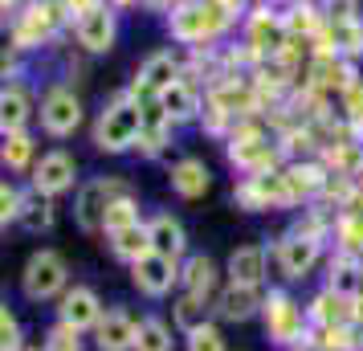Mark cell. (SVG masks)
<instances>
[{
    "label": "cell",
    "mask_w": 363,
    "mask_h": 351,
    "mask_svg": "<svg viewBox=\"0 0 363 351\" xmlns=\"http://www.w3.org/2000/svg\"><path fill=\"white\" fill-rule=\"evenodd\" d=\"M139 131H143V99L135 90H118L94 123V147L102 155H123L139 147Z\"/></svg>",
    "instance_id": "obj_1"
},
{
    "label": "cell",
    "mask_w": 363,
    "mask_h": 351,
    "mask_svg": "<svg viewBox=\"0 0 363 351\" xmlns=\"http://www.w3.org/2000/svg\"><path fill=\"white\" fill-rule=\"evenodd\" d=\"M229 25L233 21L225 17V9L216 0H176L172 13H167V33H172V41H180L188 50L213 45Z\"/></svg>",
    "instance_id": "obj_2"
},
{
    "label": "cell",
    "mask_w": 363,
    "mask_h": 351,
    "mask_svg": "<svg viewBox=\"0 0 363 351\" xmlns=\"http://www.w3.org/2000/svg\"><path fill=\"white\" fill-rule=\"evenodd\" d=\"M225 160H229L241 176H265V172L278 167V147L269 143V135H265L257 123L241 118V123L233 127V135L225 139Z\"/></svg>",
    "instance_id": "obj_3"
},
{
    "label": "cell",
    "mask_w": 363,
    "mask_h": 351,
    "mask_svg": "<svg viewBox=\"0 0 363 351\" xmlns=\"http://www.w3.org/2000/svg\"><path fill=\"white\" fill-rule=\"evenodd\" d=\"M262 323H265V339L278 343V347H302V339H311V315L286 290H265Z\"/></svg>",
    "instance_id": "obj_4"
},
{
    "label": "cell",
    "mask_w": 363,
    "mask_h": 351,
    "mask_svg": "<svg viewBox=\"0 0 363 351\" xmlns=\"http://www.w3.org/2000/svg\"><path fill=\"white\" fill-rule=\"evenodd\" d=\"M69 290V266L57 250H37L25 269H21V294L29 302H50L62 299Z\"/></svg>",
    "instance_id": "obj_5"
},
{
    "label": "cell",
    "mask_w": 363,
    "mask_h": 351,
    "mask_svg": "<svg viewBox=\"0 0 363 351\" xmlns=\"http://www.w3.org/2000/svg\"><path fill=\"white\" fill-rule=\"evenodd\" d=\"M62 4L57 0H41V4H25L13 21V50H37V45H50L57 29H62Z\"/></svg>",
    "instance_id": "obj_6"
},
{
    "label": "cell",
    "mask_w": 363,
    "mask_h": 351,
    "mask_svg": "<svg viewBox=\"0 0 363 351\" xmlns=\"http://www.w3.org/2000/svg\"><path fill=\"white\" fill-rule=\"evenodd\" d=\"M274 262H278V269H281L286 282H302V278H311V269L323 262V241L290 229V233L278 237V245H274Z\"/></svg>",
    "instance_id": "obj_7"
},
{
    "label": "cell",
    "mask_w": 363,
    "mask_h": 351,
    "mask_svg": "<svg viewBox=\"0 0 363 351\" xmlns=\"http://www.w3.org/2000/svg\"><path fill=\"white\" fill-rule=\"evenodd\" d=\"M233 201L245 213H265V208H290L294 196L281 180V172H265V176H241L233 188Z\"/></svg>",
    "instance_id": "obj_8"
},
{
    "label": "cell",
    "mask_w": 363,
    "mask_h": 351,
    "mask_svg": "<svg viewBox=\"0 0 363 351\" xmlns=\"http://www.w3.org/2000/svg\"><path fill=\"white\" fill-rule=\"evenodd\" d=\"M123 192H131V188L123 184V180H90V184L78 188V201H74V221H78V229L82 233H102V221H106V208L115 196Z\"/></svg>",
    "instance_id": "obj_9"
},
{
    "label": "cell",
    "mask_w": 363,
    "mask_h": 351,
    "mask_svg": "<svg viewBox=\"0 0 363 351\" xmlns=\"http://www.w3.org/2000/svg\"><path fill=\"white\" fill-rule=\"evenodd\" d=\"M78 127H82V99L62 82L50 86L41 99V131L53 139H69Z\"/></svg>",
    "instance_id": "obj_10"
},
{
    "label": "cell",
    "mask_w": 363,
    "mask_h": 351,
    "mask_svg": "<svg viewBox=\"0 0 363 351\" xmlns=\"http://www.w3.org/2000/svg\"><path fill=\"white\" fill-rule=\"evenodd\" d=\"M74 37H78V45L86 53H111L118 41V9L115 4H94L90 13L74 21Z\"/></svg>",
    "instance_id": "obj_11"
},
{
    "label": "cell",
    "mask_w": 363,
    "mask_h": 351,
    "mask_svg": "<svg viewBox=\"0 0 363 351\" xmlns=\"http://www.w3.org/2000/svg\"><path fill=\"white\" fill-rule=\"evenodd\" d=\"M102 299H99V290L94 286H82V282H74L57 299V323H66V327H74V331H94L99 327V318H102Z\"/></svg>",
    "instance_id": "obj_12"
},
{
    "label": "cell",
    "mask_w": 363,
    "mask_h": 351,
    "mask_svg": "<svg viewBox=\"0 0 363 351\" xmlns=\"http://www.w3.org/2000/svg\"><path fill=\"white\" fill-rule=\"evenodd\" d=\"M180 78H184V62H180V57H176L172 50H155L147 62L139 66V74H135L131 90H135V94H139L143 102H147V99H160L167 86L180 82Z\"/></svg>",
    "instance_id": "obj_13"
},
{
    "label": "cell",
    "mask_w": 363,
    "mask_h": 351,
    "mask_svg": "<svg viewBox=\"0 0 363 351\" xmlns=\"http://www.w3.org/2000/svg\"><path fill=\"white\" fill-rule=\"evenodd\" d=\"M131 282H135V290L147 294V299H167V294L180 286V262H172L164 253H147L143 262L131 266Z\"/></svg>",
    "instance_id": "obj_14"
},
{
    "label": "cell",
    "mask_w": 363,
    "mask_h": 351,
    "mask_svg": "<svg viewBox=\"0 0 363 351\" xmlns=\"http://www.w3.org/2000/svg\"><path fill=\"white\" fill-rule=\"evenodd\" d=\"M74 184H78V160L69 151H45L33 164V192H41V196H62Z\"/></svg>",
    "instance_id": "obj_15"
},
{
    "label": "cell",
    "mask_w": 363,
    "mask_h": 351,
    "mask_svg": "<svg viewBox=\"0 0 363 351\" xmlns=\"http://www.w3.org/2000/svg\"><path fill=\"white\" fill-rule=\"evenodd\" d=\"M318 41H323L318 53H339L347 62H359L363 57V17L359 13H335V17H327V29H323Z\"/></svg>",
    "instance_id": "obj_16"
},
{
    "label": "cell",
    "mask_w": 363,
    "mask_h": 351,
    "mask_svg": "<svg viewBox=\"0 0 363 351\" xmlns=\"http://www.w3.org/2000/svg\"><path fill=\"white\" fill-rule=\"evenodd\" d=\"M281 180L290 188V196L298 201H318V196H327L330 180H335V172L327 164H318V160H290V164L281 167Z\"/></svg>",
    "instance_id": "obj_17"
},
{
    "label": "cell",
    "mask_w": 363,
    "mask_h": 351,
    "mask_svg": "<svg viewBox=\"0 0 363 351\" xmlns=\"http://www.w3.org/2000/svg\"><path fill=\"white\" fill-rule=\"evenodd\" d=\"M262 302H265L262 286L225 282L220 294H216V302H213V311H216V318H225V323H249L253 315H262Z\"/></svg>",
    "instance_id": "obj_18"
},
{
    "label": "cell",
    "mask_w": 363,
    "mask_h": 351,
    "mask_svg": "<svg viewBox=\"0 0 363 351\" xmlns=\"http://www.w3.org/2000/svg\"><path fill=\"white\" fill-rule=\"evenodd\" d=\"M135 339H139V323L123 306L102 311L99 327H94V347L99 351H135Z\"/></svg>",
    "instance_id": "obj_19"
},
{
    "label": "cell",
    "mask_w": 363,
    "mask_h": 351,
    "mask_svg": "<svg viewBox=\"0 0 363 351\" xmlns=\"http://www.w3.org/2000/svg\"><path fill=\"white\" fill-rule=\"evenodd\" d=\"M172 135H176V123L167 118V111L155 99L143 102V131H139V155L147 160H160L167 147H172Z\"/></svg>",
    "instance_id": "obj_20"
},
{
    "label": "cell",
    "mask_w": 363,
    "mask_h": 351,
    "mask_svg": "<svg viewBox=\"0 0 363 351\" xmlns=\"http://www.w3.org/2000/svg\"><path fill=\"white\" fill-rule=\"evenodd\" d=\"M180 290L184 294H196L204 302H216L220 294V269L208 253H192V257H184L180 266Z\"/></svg>",
    "instance_id": "obj_21"
},
{
    "label": "cell",
    "mask_w": 363,
    "mask_h": 351,
    "mask_svg": "<svg viewBox=\"0 0 363 351\" xmlns=\"http://www.w3.org/2000/svg\"><path fill=\"white\" fill-rule=\"evenodd\" d=\"M269 274V250L265 245H237L225 262V278L237 286H265Z\"/></svg>",
    "instance_id": "obj_22"
},
{
    "label": "cell",
    "mask_w": 363,
    "mask_h": 351,
    "mask_svg": "<svg viewBox=\"0 0 363 351\" xmlns=\"http://www.w3.org/2000/svg\"><path fill=\"white\" fill-rule=\"evenodd\" d=\"M155 102H160V106L167 111V118H172V123L180 127V123H196V118L204 115V102H208V99H200L196 82H192V78L184 74L180 82H172Z\"/></svg>",
    "instance_id": "obj_23"
},
{
    "label": "cell",
    "mask_w": 363,
    "mask_h": 351,
    "mask_svg": "<svg viewBox=\"0 0 363 351\" xmlns=\"http://www.w3.org/2000/svg\"><path fill=\"white\" fill-rule=\"evenodd\" d=\"M167 184H172V192H176L180 201H200V196L213 188V172H208V164H204V160H196V155H184V160H176V164H172V172H167Z\"/></svg>",
    "instance_id": "obj_24"
},
{
    "label": "cell",
    "mask_w": 363,
    "mask_h": 351,
    "mask_svg": "<svg viewBox=\"0 0 363 351\" xmlns=\"http://www.w3.org/2000/svg\"><path fill=\"white\" fill-rule=\"evenodd\" d=\"M147 233H151V253H164L172 262H180L188 253V233H184V225L172 213H155L147 221Z\"/></svg>",
    "instance_id": "obj_25"
},
{
    "label": "cell",
    "mask_w": 363,
    "mask_h": 351,
    "mask_svg": "<svg viewBox=\"0 0 363 351\" xmlns=\"http://www.w3.org/2000/svg\"><path fill=\"white\" fill-rule=\"evenodd\" d=\"M33 118V102H29V90L21 82H4L0 90V131L4 135H17L29 127Z\"/></svg>",
    "instance_id": "obj_26"
},
{
    "label": "cell",
    "mask_w": 363,
    "mask_h": 351,
    "mask_svg": "<svg viewBox=\"0 0 363 351\" xmlns=\"http://www.w3.org/2000/svg\"><path fill=\"white\" fill-rule=\"evenodd\" d=\"M281 21H286V33L302 37V41H318L323 37V29H327V9L323 4H311V0H298V4H290L286 13H281Z\"/></svg>",
    "instance_id": "obj_27"
},
{
    "label": "cell",
    "mask_w": 363,
    "mask_h": 351,
    "mask_svg": "<svg viewBox=\"0 0 363 351\" xmlns=\"http://www.w3.org/2000/svg\"><path fill=\"white\" fill-rule=\"evenodd\" d=\"M106 241H111V253H115L118 262H127V266L143 262V257L151 253L147 221H139V225H127V229H118V233H106Z\"/></svg>",
    "instance_id": "obj_28"
},
{
    "label": "cell",
    "mask_w": 363,
    "mask_h": 351,
    "mask_svg": "<svg viewBox=\"0 0 363 351\" xmlns=\"http://www.w3.org/2000/svg\"><path fill=\"white\" fill-rule=\"evenodd\" d=\"M25 233H45L53 225V196H41V192H25V208H21L17 221Z\"/></svg>",
    "instance_id": "obj_29"
},
{
    "label": "cell",
    "mask_w": 363,
    "mask_h": 351,
    "mask_svg": "<svg viewBox=\"0 0 363 351\" xmlns=\"http://www.w3.org/2000/svg\"><path fill=\"white\" fill-rule=\"evenodd\" d=\"M135 351H176V339H172V327L164 318H139V339H135Z\"/></svg>",
    "instance_id": "obj_30"
},
{
    "label": "cell",
    "mask_w": 363,
    "mask_h": 351,
    "mask_svg": "<svg viewBox=\"0 0 363 351\" xmlns=\"http://www.w3.org/2000/svg\"><path fill=\"white\" fill-rule=\"evenodd\" d=\"M33 135L29 131H17V135H4V167L9 172H25V167H33Z\"/></svg>",
    "instance_id": "obj_31"
},
{
    "label": "cell",
    "mask_w": 363,
    "mask_h": 351,
    "mask_svg": "<svg viewBox=\"0 0 363 351\" xmlns=\"http://www.w3.org/2000/svg\"><path fill=\"white\" fill-rule=\"evenodd\" d=\"M127 225H139V201H135V192H123V196L111 201L106 221H102V233H118Z\"/></svg>",
    "instance_id": "obj_32"
},
{
    "label": "cell",
    "mask_w": 363,
    "mask_h": 351,
    "mask_svg": "<svg viewBox=\"0 0 363 351\" xmlns=\"http://www.w3.org/2000/svg\"><path fill=\"white\" fill-rule=\"evenodd\" d=\"M172 315H176V327L188 335V331H196V327H204V323H208V302L196 299V294H180Z\"/></svg>",
    "instance_id": "obj_33"
},
{
    "label": "cell",
    "mask_w": 363,
    "mask_h": 351,
    "mask_svg": "<svg viewBox=\"0 0 363 351\" xmlns=\"http://www.w3.org/2000/svg\"><path fill=\"white\" fill-rule=\"evenodd\" d=\"M184 351H229V347H225L220 327H216V323H204V327L184 335Z\"/></svg>",
    "instance_id": "obj_34"
},
{
    "label": "cell",
    "mask_w": 363,
    "mask_h": 351,
    "mask_svg": "<svg viewBox=\"0 0 363 351\" xmlns=\"http://www.w3.org/2000/svg\"><path fill=\"white\" fill-rule=\"evenodd\" d=\"M339 106H343V118L351 123V131H355V139H359V127H363V78H355V82L339 94Z\"/></svg>",
    "instance_id": "obj_35"
},
{
    "label": "cell",
    "mask_w": 363,
    "mask_h": 351,
    "mask_svg": "<svg viewBox=\"0 0 363 351\" xmlns=\"http://www.w3.org/2000/svg\"><path fill=\"white\" fill-rule=\"evenodd\" d=\"M21 208H25V192H21L17 184H9V180H4V188H0V225H4V229H9V225H17Z\"/></svg>",
    "instance_id": "obj_36"
},
{
    "label": "cell",
    "mask_w": 363,
    "mask_h": 351,
    "mask_svg": "<svg viewBox=\"0 0 363 351\" xmlns=\"http://www.w3.org/2000/svg\"><path fill=\"white\" fill-rule=\"evenodd\" d=\"M45 351H82V331H74L66 323H53L45 335Z\"/></svg>",
    "instance_id": "obj_37"
},
{
    "label": "cell",
    "mask_w": 363,
    "mask_h": 351,
    "mask_svg": "<svg viewBox=\"0 0 363 351\" xmlns=\"http://www.w3.org/2000/svg\"><path fill=\"white\" fill-rule=\"evenodd\" d=\"M0 351H25V339H21V323L17 315L4 306L0 311Z\"/></svg>",
    "instance_id": "obj_38"
},
{
    "label": "cell",
    "mask_w": 363,
    "mask_h": 351,
    "mask_svg": "<svg viewBox=\"0 0 363 351\" xmlns=\"http://www.w3.org/2000/svg\"><path fill=\"white\" fill-rule=\"evenodd\" d=\"M323 9H327V17H335V13H359V0H323Z\"/></svg>",
    "instance_id": "obj_39"
},
{
    "label": "cell",
    "mask_w": 363,
    "mask_h": 351,
    "mask_svg": "<svg viewBox=\"0 0 363 351\" xmlns=\"http://www.w3.org/2000/svg\"><path fill=\"white\" fill-rule=\"evenodd\" d=\"M139 4H143L147 13H172V4H176V0H139Z\"/></svg>",
    "instance_id": "obj_40"
},
{
    "label": "cell",
    "mask_w": 363,
    "mask_h": 351,
    "mask_svg": "<svg viewBox=\"0 0 363 351\" xmlns=\"http://www.w3.org/2000/svg\"><path fill=\"white\" fill-rule=\"evenodd\" d=\"M17 4H21V0H0V9H4V17H9V13H17Z\"/></svg>",
    "instance_id": "obj_41"
},
{
    "label": "cell",
    "mask_w": 363,
    "mask_h": 351,
    "mask_svg": "<svg viewBox=\"0 0 363 351\" xmlns=\"http://www.w3.org/2000/svg\"><path fill=\"white\" fill-rule=\"evenodd\" d=\"M106 4H115V9H131V4H139V0H106Z\"/></svg>",
    "instance_id": "obj_42"
},
{
    "label": "cell",
    "mask_w": 363,
    "mask_h": 351,
    "mask_svg": "<svg viewBox=\"0 0 363 351\" xmlns=\"http://www.w3.org/2000/svg\"><path fill=\"white\" fill-rule=\"evenodd\" d=\"M265 4H286V9H290V4H298V0H265Z\"/></svg>",
    "instance_id": "obj_43"
},
{
    "label": "cell",
    "mask_w": 363,
    "mask_h": 351,
    "mask_svg": "<svg viewBox=\"0 0 363 351\" xmlns=\"http://www.w3.org/2000/svg\"><path fill=\"white\" fill-rule=\"evenodd\" d=\"M359 143H363V127H359Z\"/></svg>",
    "instance_id": "obj_44"
},
{
    "label": "cell",
    "mask_w": 363,
    "mask_h": 351,
    "mask_svg": "<svg viewBox=\"0 0 363 351\" xmlns=\"http://www.w3.org/2000/svg\"><path fill=\"white\" fill-rule=\"evenodd\" d=\"M290 351H302V347H290Z\"/></svg>",
    "instance_id": "obj_45"
}]
</instances>
